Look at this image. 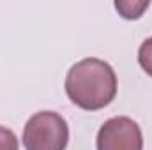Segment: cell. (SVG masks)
<instances>
[{"instance_id":"obj_6","label":"cell","mask_w":152,"mask_h":150,"mask_svg":"<svg viewBox=\"0 0 152 150\" xmlns=\"http://www.w3.org/2000/svg\"><path fill=\"white\" fill-rule=\"evenodd\" d=\"M0 150H18L16 134L4 125H0Z\"/></svg>"},{"instance_id":"obj_5","label":"cell","mask_w":152,"mask_h":150,"mask_svg":"<svg viewBox=\"0 0 152 150\" xmlns=\"http://www.w3.org/2000/svg\"><path fill=\"white\" fill-rule=\"evenodd\" d=\"M138 62L142 66V69L152 76V37L145 39L138 50Z\"/></svg>"},{"instance_id":"obj_3","label":"cell","mask_w":152,"mask_h":150,"mask_svg":"<svg viewBox=\"0 0 152 150\" xmlns=\"http://www.w3.org/2000/svg\"><path fill=\"white\" fill-rule=\"evenodd\" d=\"M97 150H143L140 125L129 117L106 120L97 133Z\"/></svg>"},{"instance_id":"obj_2","label":"cell","mask_w":152,"mask_h":150,"mask_svg":"<svg viewBox=\"0 0 152 150\" xmlns=\"http://www.w3.org/2000/svg\"><path fill=\"white\" fill-rule=\"evenodd\" d=\"M69 127L62 115L55 111L34 113L23 129V145L27 150H66Z\"/></svg>"},{"instance_id":"obj_1","label":"cell","mask_w":152,"mask_h":150,"mask_svg":"<svg viewBox=\"0 0 152 150\" xmlns=\"http://www.w3.org/2000/svg\"><path fill=\"white\" fill-rule=\"evenodd\" d=\"M66 94L81 110H103L117 95L113 67L101 58H83L76 62L66 76Z\"/></svg>"},{"instance_id":"obj_4","label":"cell","mask_w":152,"mask_h":150,"mask_svg":"<svg viewBox=\"0 0 152 150\" xmlns=\"http://www.w3.org/2000/svg\"><path fill=\"white\" fill-rule=\"evenodd\" d=\"M149 5H151L149 0H145V2H127V0L115 2V9L126 20H138Z\"/></svg>"}]
</instances>
